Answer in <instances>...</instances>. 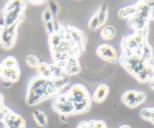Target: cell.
I'll list each match as a JSON object with an SVG mask.
<instances>
[{
	"instance_id": "cell-1",
	"label": "cell",
	"mask_w": 154,
	"mask_h": 128,
	"mask_svg": "<svg viewBox=\"0 0 154 128\" xmlns=\"http://www.w3.org/2000/svg\"><path fill=\"white\" fill-rule=\"evenodd\" d=\"M69 82V78L65 75L50 79L36 75L28 84L26 103L29 106H35L47 99L55 98Z\"/></svg>"
},
{
	"instance_id": "cell-2",
	"label": "cell",
	"mask_w": 154,
	"mask_h": 128,
	"mask_svg": "<svg viewBox=\"0 0 154 128\" xmlns=\"http://www.w3.org/2000/svg\"><path fill=\"white\" fill-rule=\"evenodd\" d=\"M48 43L54 63L63 69L66 62L72 58H79L83 53L72 40L67 27L48 36Z\"/></svg>"
},
{
	"instance_id": "cell-3",
	"label": "cell",
	"mask_w": 154,
	"mask_h": 128,
	"mask_svg": "<svg viewBox=\"0 0 154 128\" xmlns=\"http://www.w3.org/2000/svg\"><path fill=\"white\" fill-rule=\"evenodd\" d=\"M118 60L121 66L139 83L150 82L154 78L152 63L146 61L138 54H121Z\"/></svg>"
},
{
	"instance_id": "cell-4",
	"label": "cell",
	"mask_w": 154,
	"mask_h": 128,
	"mask_svg": "<svg viewBox=\"0 0 154 128\" xmlns=\"http://www.w3.org/2000/svg\"><path fill=\"white\" fill-rule=\"evenodd\" d=\"M69 99L75 108V114H82L90 110L92 99L88 90L81 84H75L67 91Z\"/></svg>"
},
{
	"instance_id": "cell-5",
	"label": "cell",
	"mask_w": 154,
	"mask_h": 128,
	"mask_svg": "<svg viewBox=\"0 0 154 128\" xmlns=\"http://www.w3.org/2000/svg\"><path fill=\"white\" fill-rule=\"evenodd\" d=\"M26 3L20 0H12L6 3L4 9L0 12L4 27H10L18 22H22L24 17Z\"/></svg>"
},
{
	"instance_id": "cell-6",
	"label": "cell",
	"mask_w": 154,
	"mask_h": 128,
	"mask_svg": "<svg viewBox=\"0 0 154 128\" xmlns=\"http://www.w3.org/2000/svg\"><path fill=\"white\" fill-rule=\"evenodd\" d=\"M136 4L137 11L135 14L128 20V25L135 32L142 31L148 28L150 20V8L147 1H139Z\"/></svg>"
},
{
	"instance_id": "cell-7",
	"label": "cell",
	"mask_w": 154,
	"mask_h": 128,
	"mask_svg": "<svg viewBox=\"0 0 154 128\" xmlns=\"http://www.w3.org/2000/svg\"><path fill=\"white\" fill-rule=\"evenodd\" d=\"M147 32L148 28L142 31L135 32L133 34L123 38L121 42L122 54H135L141 45L147 40Z\"/></svg>"
},
{
	"instance_id": "cell-8",
	"label": "cell",
	"mask_w": 154,
	"mask_h": 128,
	"mask_svg": "<svg viewBox=\"0 0 154 128\" xmlns=\"http://www.w3.org/2000/svg\"><path fill=\"white\" fill-rule=\"evenodd\" d=\"M52 108L60 115H74L75 108L67 93H60L54 98L52 102Z\"/></svg>"
},
{
	"instance_id": "cell-9",
	"label": "cell",
	"mask_w": 154,
	"mask_h": 128,
	"mask_svg": "<svg viewBox=\"0 0 154 128\" xmlns=\"http://www.w3.org/2000/svg\"><path fill=\"white\" fill-rule=\"evenodd\" d=\"M21 22L10 27H0V45L5 50H10L14 46L17 38V29Z\"/></svg>"
},
{
	"instance_id": "cell-10",
	"label": "cell",
	"mask_w": 154,
	"mask_h": 128,
	"mask_svg": "<svg viewBox=\"0 0 154 128\" xmlns=\"http://www.w3.org/2000/svg\"><path fill=\"white\" fill-rule=\"evenodd\" d=\"M96 54L108 63L115 64L118 61V54L112 45L109 44H102L96 49Z\"/></svg>"
},
{
	"instance_id": "cell-11",
	"label": "cell",
	"mask_w": 154,
	"mask_h": 128,
	"mask_svg": "<svg viewBox=\"0 0 154 128\" xmlns=\"http://www.w3.org/2000/svg\"><path fill=\"white\" fill-rule=\"evenodd\" d=\"M4 122L5 128H25L26 122L23 117L10 109L5 115Z\"/></svg>"
},
{
	"instance_id": "cell-12",
	"label": "cell",
	"mask_w": 154,
	"mask_h": 128,
	"mask_svg": "<svg viewBox=\"0 0 154 128\" xmlns=\"http://www.w3.org/2000/svg\"><path fill=\"white\" fill-rule=\"evenodd\" d=\"M20 76V69L19 66L14 68H5L1 66V71H0L1 81H7L13 84L19 80Z\"/></svg>"
},
{
	"instance_id": "cell-13",
	"label": "cell",
	"mask_w": 154,
	"mask_h": 128,
	"mask_svg": "<svg viewBox=\"0 0 154 128\" xmlns=\"http://www.w3.org/2000/svg\"><path fill=\"white\" fill-rule=\"evenodd\" d=\"M81 71L79 58H72L66 62L63 69V74L68 76H73L79 74Z\"/></svg>"
},
{
	"instance_id": "cell-14",
	"label": "cell",
	"mask_w": 154,
	"mask_h": 128,
	"mask_svg": "<svg viewBox=\"0 0 154 128\" xmlns=\"http://www.w3.org/2000/svg\"><path fill=\"white\" fill-rule=\"evenodd\" d=\"M110 88L107 84H101L96 87L93 96V99L96 103H102L109 94Z\"/></svg>"
},
{
	"instance_id": "cell-15",
	"label": "cell",
	"mask_w": 154,
	"mask_h": 128,
	"mask_svg": "<svg viewBox=\"0 0 154 128\" xmlns=\"http://www.w3.org/2000/svg\"><path fill=\"white\" fill-rule=\"evenodd\" d=\"M135 54H138V56H140L141 58L145 60L146 61L149 62V63H151V60L153 57V50L151 45L149 44L148 41L146 40L141 45L139 49L137 51V52Z\"/></svg>"
},
{
	"instance_id": "cell-16",
	"label": "cell",
	"mask_w": 154,
	"mask_h": 128,
	"mask_svg": "<svg viewBox=\"0 0 154 128\" xmlns=\"http://www.w3.org/2000/svg\"><path fill=\"white\" fill-rule=\"evenodd\" d=\"M137 11V4L135 3V5H132L126 6V7L120 9L118 12V17L122 20H126L132 17L135 14Z\"/></svg>"
},
{
	"instance_id": "cell-17",
	"label": "cell",
	"mask_w": 154,
	"mask_h": 128,
	"mask_svg": "<svg viewBox=\"0 0 154 128\" xmlns=\"http://www.w3.org/2000/svg\"><path fill=\"white\" fill-rule=\"evenodd\" d=\"M33 118L38 125L41 127H45L48 125V117L44 111L35 109L32 112Z\"/></svg>"
},
{
	"instance_id": "cell-18",
	"label": "cell",
	"mask_w": 154,
	"mask_h": 128,
	"mask_svg": "<svg viewBox=\"0 0 154 128\" xmlns=\"http://www.w3.org/2000/svg\"><path fill=\"white\" fill-rule=\"evenodd\" d=\"M96 13V14H97L98 20H99V27H101L102 26H103L104 24L105 23V22H106L107 20H108V5H107L106 3H102Z\"/></svg>"
},
{
	"instance_id": "cell-19",
	"label": "cell",
	"mask_w": 154,
	"mask_h": 128,
	"mask_svg": "<svg viewBox=\"0 0 154 128\" xmlns=\"http://www.w3.org/2000/svg\"><path fill=\"white\" fill-rule=\"evenodd\" d=\"M116 36V29L113 26H105L102 29L100 36L102 39L106 41L111 40Z\"/></svg>"
},
{
	"instance_id": "cell-20",
	"label": "cell",
	"mask_w": 154,
	"mask_h": 128,
	"mask_svg": "<svg viewBox=\"0 0 154 128\" xmlns=\"http://www.w3.org/2000/svg\"><path fill=\"white\" fill-rule=\"evenodd\" d=\"M137 94H138V91L135 90H126V92L123 93L121 96V100L123 104L126 105L129 108L131 104L135 100V97H136Z\"/></svg>"
},
{
	"instance_id": "cell-21",
	"label": "cell",
	"mask_w": 154,
	"mask_h": 128,
	"mask_svg": "<svg viewBox=\"0 0 154 128\" xmlns=\"http://www.w3.org/2000/svg\"><path fill=\"white\" fill-rule=\"evenodd\" d=\"M141 118L154 125V108H144L140 112Z\"/></svg>"
},
{
	"instance_id": "cell-22",
	"label": "cell",
	"mask_w": 154,
	"mask_h": 128,
	"mask_svg": "<svg viewBox=\"0 0 154 128\" xmlns=\"http://www.w3.org/2000/svg\"><path fill=\"white\" fill-rule=\"evenodd\" d=\"M0 64H1L2 67L5 68H14L19 66L17 60L12 56H9V57H6L5 60H2V62Z\"/></svg>"
},
{
	"instance_id": "cell-23",
	"label": "cell",
	"mask_w": 154,
	"mask_h": 128,
	"mask_svg": "<svg viewBox=\"0 0 154 128\" xmlns=\"http://www.w3.org/2000/svg\"><path fill=\"white\" fill-rule=\"evenodd\" d=\"M146 99V94L144 93V92L141 91H138V94H137L136 97H135V100L133 101L132 104L130 105V106L129 107V108H135L136 107H138V105H141V103L145 101Z\"/></svg>"
},
{
	"instance_id": "cell-24",
	"label": "cell",
	"mask_w": 154,
	"mask_h": 128,
	"mask_svg": "<svg viewBox=\"0 0 154 128\" xmlns=\"http://www.w3.org/2000/svg\"><path fill=\"white\" fill-rule=\"evenodd\" d=\"M26 62L29 67H30L31 69H37V67L38 66V65L40 64L41 63L39 59L35 55L27 56L26 59Z\"/></svg>"
},
{
	"instance_id": "cell-25",
	"label": "cell",
	"mask_w": 154,
	"mask_h": 128,
	"mask_svg": "<svg viewBox=\"0 0 154 128\" xmlns=\"http://www.w3.org/2000/svg\"><path fill=\"white\" fill-rule=\"evenodd\" d=\"M88 27L90 30L92 31H96L99 28V20H98V17L96 13H95L91 18L90 19L88 23Z\"/></svg>"
},
{
	"instance_id": "cell-26",
	"label": "cell",
	"mask_w": 154,
	"mask_h": 128,
	"mask_svg": "<svg viewBox=\"0 0 154 128\" xmlns=\"http://www.w3.org/2000/svg\"><path fill=\"white\" fill-rule=\"evenodd\" d=\"M9 111H10V108L5 105L0 108V128H5L4 117Z\"/></svg>"
},
{
	"instance_id": "cell-27",
	"label": "cell",
	"mask_w": 154,
	"mask_h": 128,
	"mask_svg": "<svg viewBox=\"0 0 154 128\" xmlns=\"http://www.w3.org/2000/svg\"><path fill=\"white\" fill-rule=\"evenodd\" d=\"M42 17V21H43L44 24L47 23L48 22H51V21H52L53 20L55 19V17H54L53 14L50 11V10L48 8H47L43 11Z\"/></svg>"
},
{
	"instance_id": "cell-28",
	"label": "cell",
	"mask_w": 154,
	"mask_h": 128,
	"mask_svg": "<svg viewBox=\"0 0 154 128\" xmlns=\"http://www.w3.org/2000/svg\"><path fill=\"white\" fill-rule=\"evenodd\" d=\"M48 8L49 9L50 11L53 14L54 17L56 18V17L57 16L59 13V5L58 3H57L54 1H50L48 2Z\"/></svg>"
},
{
	"instance_id": "cell-29",
	"label": "cell",
	"mask_w": 154,
	"mask_h": 128,
	"mask_svg": "<svg viewBox=\"0 0 154 128\" xmlns=\"http://www.w3.org/2000/svg\"><path fill=\"white\" fill-rule=\"evenodd\" d=\"M45 30H46L48 36L53 35L54 33H56V29H55V24H54V19L51 22H48L47 23H45Z\"/></svg>"
},
{
	"instance_id": "cell-30",
	"label": "cell",
	"mask_w": 154,
	"mask_h": 128,
	"mask_svg": "<svg viewBox=\"0 0 154 128\" xmlns=\"http://www.w3.org/2000/svg\"><path fill=\"white\" fill-rule=\"evenodd\" d=\"M94 120H91L90 121H82L76 128H94Z\"/></svg>"
},
{
	"instance_id": "cell-31",
	"label": "cell",
	"mask_w": 154,
	"mask_h": 128,
	"mask_svg": "<svg viewBox=\"0 0 154 128\" xmlns=\"http://www.w3.org/2000/svg\"><path fill=\"white\" fill-rule=\"evenodd\" d=\"M147 4H148L149 8H150V20H154V0H150V1H147Z\"/></svg>"
},
{
	"instance_id": "cell-32",
	"label": "cell",
	"mask_w": 154,
	"mask_h": 128,
	"mask_svg": "<svg viewBox=\"0 0 154 128\" xmlns=\"http://www.w3.org/2000/svg\"><path fill=\"white\" fill-rule=\"evenodd\" d=\"M106 123L103 120H95L94 123V128H105L106 127Z\"/></svg>"
},
{
	"instance_id": "cell-33",
	"label": "cell",
	"mask_w": 154,
	"mask_h": 128,
	"mask_svg": "<svg viewBox=\"0 0 154 128\" xmlns=\"http://www.w3.org/2000/svg\"><path fill=\"white\" fill-rule=\"evenodd\" d=\"M4 105V96H3L2 93H0V108Z\"/></svg>"
},
{
	"instance_id": "cell-34",
	"label": "cell",
	"mask_w": 154,
	"mask_h": 128,
	"mask_svg": "<svg viewBox=\"0 0 154 128\" xmlns=\"http://www.w3.org/2000/svg\"><path fill=\"white\" fill-rule=\"evenodd\" d=\"M60 120H61L62 122L67 121V118H68L67 116H65V115H60Z\"/></svg>"
},
{
	"instance_id": "cell-35",
	"label": "cell",
	"mask_w": 154,
	"mask_h": 128,
	"mask_svg": "<svg viewBox=\"0 0 154 128\" xmlns=\"http://www.w3.org/2000/svg\"><path fill=\"white\" fill-rule=\"evenodd\" d=\"M30 2H33V4H43L45 1H30Z\"/></svg>"
},
{
	"instance_id": "cell-36",
	"label": "cell",
	"mask_w": 154,
	"mask_h": 128,
	"mask_svg": "<svg viewBox=\"0 0 154 128\" xmlns=\"http://www.w3.org/2000/svg\"><path fill=\"white\" fill-rule=\"evenodd\" d=\"M150 88L153 89V90H154V78L151 80V81L150 82Z\"/></svg>"
},
{
	"instance_id": "cell-37",
	"label": "cell",
	"mask_w": 154,
	"mask_h": 128,
	"mask_svg": "<svg viewBox=\"0 0 154 128\" xmlns=\"http://www.w3.org/2000/svg\"><path fill=\"white\" fill-rule=\"evenodd\" d=\"M119 128H132V127H131V126H129V125L123 124V125H122V126H120Z\"/></svg>"
},
{
	"instance_id": "cell-38",
	"label": "cell",
	"mask_w": 154,
	"mask_h": 128,
	"mask_svg": "<svg viewBox=\"0 0 154 128\" xmlns=\"http://www.w3.org/2000/svg\"><path fill=\"white\" fill-rule=\"evenodd\" d=\"M151 63H152V64H153V63H154V55L153 57V59H152V60H151Z\"/></svg>"
},
{
	"instance_id": "cell-39",
	"label": "cell",
	"mask_w": 154,
	"mask_h": 128,
	"mask_svg": "<svg viewBox=\"0 0 154 128\" xmlns=\"http://www.w3.org/2000/svg\"><path fill=\"white\" fill-rule=\"evenodd\" d=\"M152 65H153V69H154V63H153V64H152Z\"/></svg>"
},
{
	"instance_id": "cell-40",
	"label": "cell",
	"mask_w": 154,
	"mask_h": 128,
	"mask_svg": "<svg viewBox=\"0 0 154 128\" xmlns=\"http://www.w3.org/2000/svg\"><path fill=\"white\" fill-rule=\"evenodd\" d=\"M105 128H108V127H107V126H106V127H105Z\"/></svg>"
},
{
	"instance_id": "cell-41",
	"label": "cell",
	"mask_w": 154,
	"mask_h": 128,
	"mask_svg": "<svg viewBox=\"0 0 154 128\" xmlns=\"http://www.w3.org/2000/svg\"></svg>"
}]
</instances>
